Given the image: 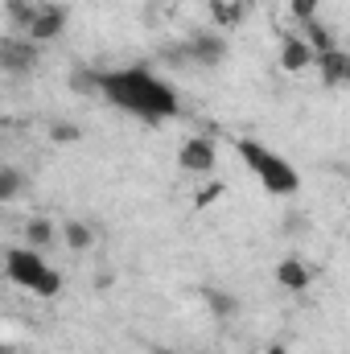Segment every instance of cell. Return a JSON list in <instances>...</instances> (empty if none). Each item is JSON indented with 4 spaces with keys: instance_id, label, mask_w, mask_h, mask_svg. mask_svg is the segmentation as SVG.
<instances>
[{
    "instance_id": "13",
    "label": "cell",
    "mask_w": 350,
    "mask_h": 354,
    "mask_svg": "<svg viewBox=\"0 0 350 354\" xmlns=\"http://www.w3.org/2000/svg\"><path fill=\"white\" fill-rule=\"evenodd\" d=\"M58 235H62V231H58L50 218H29V223H25V243L37 248V252H50Z\"/></svg>"
},
{
    "instance_id": "16",
    "label": "cell",
    "mask_w": 350,
    "mask_h": 354,
    "mask_svg": "<svg viewBox=\"0 0 350 354\" xmlns=\"http://www.w3.org/2000/svg\"><path fill=\"white\" fill-rule=\"evenodd\" d=\"M297 33H301V37H305V41H309V46H313L317 54H330V50H338L334 33H330V29H326L322 21H313V25H305V29H297Z\"/></svg>"
},
{
    "instance_id": "10",
    "label": "cell",
    "mask_w": 350,
    "mask_h": 354,
    "mask_svg": "<svg viewBox=\"0 0 350 354\" xmlns=\"http://www.w3.org/2000/svg\"><path fill=\"white\" fill-rule=\"evenodd\" d=\"M317 75L326 87H350V54L342 46L330 54H317Z\"/></svg>"
},
{
    "instance_id": "5",
    "label": "cell",
    "mask_w": 350,
    "mask_h": 354,
    "mask_svg": "<svg viewBox=\"0 0 350 354\" xmlns=\"http://www.w3.org/2000/svg\"><path fill=\"white\" fill-rule=\"evenodd\" d=\"M219 165V145L210 136H185L177 149V169L190 177H210Z\"/></svg>"
},
{
    "instance_id": "20",
    "label": "cell",
    "mask_w": 350,
    "mask_h": 354,
    "mask_svg": "<svg viewBox=\"0 0 350 354\" xmlns=\"http://www.w3.org/2000/svg\"><path fill=\"white\" fill-rule=\"evenodd\" d=\"M268 354H288V351H284V346H272V351H268Z\"/></svg>"
},
{
    "instance_id": "1",
    "label": "cell",
    "mask_w": 350,
    "mask_h": 354,
    "mask_svg": "<svg viewBox=\"0 0 350 354\" xmlns=\"http://www.w3.org/2000/svg\"><path fill=\"white\" fill-rule=\"evenodd\" d=\"M99 99L116 111H128L145 124H165L181 111V95L169 79H161L149 66H116L99 71Z\"/></svg>"
},
{
    "instance_id": "11",
    "label": "cell",
    "mask_w": 350,
    "mask_h": 354,
    "mask_svg": "<svg viewBox=\"0 0 350 354\" xmlns=\"http://www.w3.org/2000/svg\"><path fill=\"white\" fill-rule=\"evenodd\" d=\"M62 243H66L71 252H79V256H83V252L95 248V227L83 223V218H66V223H62Z\"/></svg>"
},
{
    "instance_id": "6",
    "label": "cell",
    "mask_w": 350,
    "mask_h": 354,
    "mask_svg": "<svg viewBox=\"0 0 350 354\" xmlns=\"http://www.w3.org/2000/svg\"><path fill=\"white\" fill-rule=\"evenodd\" d=\"M42 62V46L37 41H29L25 33L21 37H4L0 41V71L4 75H12V79H21V75H33V66Z\"/></svg>"
},
{
    "instance_id": "9",
    "label": "cell",
    "mask_w": 350,
    "mask_h": 354,
    "mask_svg": "<svg viewBox=\"0 0 350 354\" xmlns=\"http://www.w3.org/2000/svg\"><path fill=\"white\" fill-rule=\"evenodd\" d=\"M276 284H280L284 292H305V288L313 284V268L305 264L301 256H284V260L276 264Z\"/></svg>"
},
{
    "instance_id": "14",
    "label": "cell",
    "mask_w": 350,
    "mask_h": 354,
    "mask_svg": "<svg viewBox=\"0 0 350 354\" xmlns=\"http://www.w3.org/2000/svg\"><path fill=\"white\" fill-rule=\"evenodd\" d=\"M4 17H8V25L17 33H25L33 25V17H37V0H4Z\"/></svg>"
},
{
    "instance_id": "12",
    "label": "cell",
    "mask_w": 350,
    "mask_h": 354,
    "mask_svg": "<svg viewBox=\"0 0 350 354\" xmlns=\"http://www.w3.org/2000/svg\"><path fill=\"white\" fill-rule=\"evenodd\" d=\"M202 301H206L210 317H219V322H231V317L239 313V297H235V292H223V288H202Z\"/></svg>"
},
{
    "instance_id": "19",
    "label": "cell",
    "mask_w": 350,
    "mask_h": 354,
    "mask_svg": "<svg viewBox=\"0 0 350 354\" xmlns=\"http://www.w3.org/2000/svg\"><path fill=\"white\" fill-rule=\"evenodd\" d=\"M83 140V128L79 124H66V120H54L50 124V145H79Z\"/></svg>"
},
{
    "instance_id": "18",
    "label": "cell",
    "mask_w": 350,
    "mask_h": 354,
    "mask_svg": "<svg viewBox=\"0 0 350 354\" xmlns=\"http://www.w3.org/2000/svg\"><path fill=\"white\" fill-rule=\"evenodd\" d=\"M317 8H322V0H288V17L297 21V29L313 25L317 21Z\"/></svg>"
},
{
    "instance_id": "2",
    "label": "cell",
    "mask_w": 350,
    "mask_h": 354,
    "mask_svg": "<svg viewBox=\"0 0 350 354\" xmlns=\"http://www.w3.org/2000/svg\"><path fill=\"white\" fill-rule=\"evenodd\" d=\"M4 280H8L12 288H21V292L46 297V301L58 297L62 284H66V276L46 260V252H37V248H29V243H17V248L4 252Z\"/></svg>"
},
{
    "instance_id": "21",
    "label": "cell",
    "mask_w": 350,
    "mask_h": 354,
    "mask_svg": "<svg viewBox=\"0 0 350 354\" xmlns=\"http://www.w3.org/2000/svg\"><path fill=\"white\" fill-rule=\"evenodd\" d=\"M243 4H248V8H256V4H264V0H243Z\"/></svg>"
},
{
    "instance_id": "3",
    "label": "cell",
    "mask_w": 350,
    "mask_h": 354,
    "mask_svg": "<svg viewBox=\"0 0 350 354\" xmlns=\"http://www.w3.org/2000/svg\"><path fill=\"white\" fill-rule=\"evenodd\" d=\"M235 153H239V161L252 169V177L260 181L272 198H297V194H301V174H297V165L284 161L276 149H268V145L252 140V136H239V140H235Z\"/></svg>"
},
{
    "instance_id": "7",
    "label": "cell",
    "mask_w": 350,
    "mask_h": 354,
    "mask_svg": "<svg viewBox=\"0 0 350 354\" xmlns=\"http://www.w3.org/2000/svg\"><path fill=\"white\" fill-rule=\"evenodd\" d=\"M66 25H71V8L46 0V4H37V17H33V25L25 29V37L37 41V46H50V41H58V37L66 33Z\"/></svg>"
},
{
    "instance_id": "8",
    "label": "cell",
    "mask_w": 350,
    "mask_h": 354,
    "mask_svg": "<svg viewBox=\"0 0 350 354\" xmlns=\"http://www.w3.org/2000/svg\"><path fill=\"white\" fill-rule=\"evenodd\" d=\"M309 66H317V50H313L301 33H288V37L280 41V71H284V75H301V71H309Z\"/></svg>"
},
{
    "instance_id": "4",
    "label": "cell",
    "mask_w": 350,
    "mask_h": 354,
    "mask_svg": "<svg viewBox=\"0 0 350 354\" xmlns=\"http://www.w3.org/2000/svg\"><path fill=\"white\" fill-rule=\"evenodd\" d=\"M223 58H227V37L214 29H202L169 50L174 66H198V71H214V66H223Z\"/></svg>"
},
{
    "instance_id": "17",
    "label": "cell",
    "mask_w": 350,
    "mask_h": 354,
    "mask_svg": "<svg viewBox=\"0 0 350 354\" xmlns=\"http://www.w3.org/2000/svg\"><path fill=\"white\" fill-rule=\"evenodd\" d=\"M21 185H25V177L17 165H0V202H17Z\"/></svg>"
},
{
    "instance_id": "15",
    "label": "cell",
    "mask_w": 350,
    "mask_h": 354,
    "mask_svg": "<svg viewBox=\"0 0 350 354\" xmlns=\"http://www.w3.org/2000/svg\"><path fill=\"white\" fill-rule=\"evenodd\" d=\"M210 4H214V25H219V29H227V25L235 29V25H243V17H248V4H243V0H231V4H227V0H210Z\"/></svg>"
}]
</instances>
